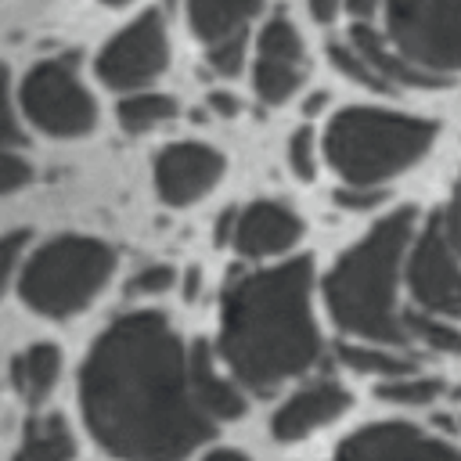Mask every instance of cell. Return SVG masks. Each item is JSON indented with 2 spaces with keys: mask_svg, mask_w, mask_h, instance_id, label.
I'll list each match as a JSON object with an SVG mask.
<instances>
[{
  "mask_svg": "<svg viewBox=\"0 0 461 461\" xmlns=\"http://www.w3.org/2000/svg\"><path fill=\"white\" fill-rule=\"evenodd\" d=\"M25 245H29V230H11V234L0 238V295H4V288H7V281L14 274V267H18V259L25 252Z\"/></svg>",
  "mask_w": 461,
  "mask_h": 461,
  "instance_id": "cell-31",
  "label": "cell"
},
{
  "mask_svg": "<svg viewBox=\"0 0 461 461\" xmlns=\"http://www.w3.org/2000/svg\"><path fill=\"white\" fill-rule=\"evenodd\" d=\"M349 389L335 378H317L306 382L303 389H295L270 418V432L281 443H299L313 432H321L324 425L339 421L349 411Z\"/></svg>",
  "mask_w": 461,
  "mask_h": 461,
  "instance_id": "cell-12",
  "label": "cell"
},
{
  "mask_svg": "<svg viewBox=\"0 0 461 461\" xmlns=\"http://www.w3.org/2000/svg\"><path fill=\"white\" fill-rule=\"evenodd\" d=\"M202 461H249L241 450H230V447H216V450H209Z\"/></svg>",
  "mask_w": 461,
  "mask_h": 461,
  "instance_id": "cell-36",
  "label": "cell"
},
{
  "mask_svg": "<svg viewBox=\"0 0 461 461\" xmlns=\"http://www.w3.org/2000/svg\"><path fill=\"white\" fill-rule=\"evenodd\" d=\"M212 104H216L223 115H234V112H238V101H234V97H227V94H216V97H212Z\"/></svg>",
  "mask_w": 461,
  "mask_h": 461,
  "instance_id": "cell-37",
  "label": "cell"
},
{
  "mask_svg": "<svg viewBox=\"0 0 461 461\" xmlns=\"http://www.w3.org/2000/svg\"><path fill=\"white\" fill-rule=\"evenodd\" d=\"M25 119L50 137H83L97 126V101L72 58H47L22 79Z\"/></svg>",
  "mask_w": 461,
  "mask_h": 461,
  "instance_id": "cell-7",
  "label": "cell"
},
{
  "mask_svg": "<svg viewBox=\"0 0 461 461\" xmlns=\"http://www.w3.org/2000/svg\"><path fill=\"white\" fill-rule=\"evenodd\" d=\"M58 375H61V349L54 342H32L11 364V382L29 407L50 396V389L58 385Z\"/></svg>",
  "mask_w": 461,
  "mask_h": 461,
  "instance_id": "cell-17",
  "label": "cell"
},
{
  "mask_svg": "<svg viewBox=\"0 0 461 461\" xmlns=\"http://www.w3.org/2000/svg\"><path fill=\"white\" fill-rule=\"evenodd\" d=\"M321 357L313 263L295 256L227 281L220 299V360L238 385L274 393Z\"/></svg>",
  "mask_w": 461,
  "mask_h": 461,
  "instance_id": "cell-2",
  "label": "cell"
},
{
  "mask_svg": "<svg viewBox=\"0 0 461 461\" xmlns=\"http://www.w3.org/2000/svg\"><path fill=\"white\" fill-rule=\"evenodd\" d=\"M436 144V122L375 104H349L324 126L328 166L349 187H382L421 162Z\"/></svg>",
  "mask_w": 461,
  "mask_h": 461,
  "instance_id": "cell-4",
  "label": "cell"
},
{
  "mask_svg": "<svg viewBox=\"0 0 461 461\" xmlns=\"http://www.w3.org/2000/svg\"><path fill=\"white\" fill-rule=\"evenodd\" d=\"M403 281L418 310L436 317H461V256L450 249L436 216H429L414 234Z\"/></svg>",
  "mask_w": 461,
  "mask_h": 461,
  "instance_id": "cell-9",
  "label": "cell"
},
{
  "mask_svg": "<svg viewBox=\"0 0 461 461\" xmlns=\"http://www.w3.org/2000/svg\"><path fill=\"white\" fill-rule=\"evenodd\" d=\"M169 65V36L158 11L137 14L126 29H119L97 54V76L112 90L137 94L155 83Z\"/></svg>",
  "mask_w": 461,
  "mask_h": 461,
  "instance_id": "cell-8",
  "label": "cell"
},
{
  "mask_svg": "<svg viewBox=\"0 0 461 461\" xmlns=\"http://www.w3.org/2000/svg\"><path fill=\"white\" fill-rule=\"evenodd\" d=\"M306 79V65H288V61H267V58H256V68H252V86H256V97L270 108L285 104Z\"/></svg>",
  "mask_w": 461,
  "mask_h": 461,
  "instance_id": "cell-21",
  "label": "cell"
},
{
  "mask_svg": "<svg viewBox=\"0 0 461 461\" xmlns=\"http://www.w3.org/2000/svg\"><path fill=\"white\" fill-rule=\"evenodd\" d=\"M97 4H101V7H130L133 0H97Z\"/></svg>",
  "mask_w": 461,
  "mask_h": 461,
  "instance_id": "cell-38",
  "label": "cell"
},
{
  "mask_svg": "<svg viewBox=\"0 0 461 461\" xmlns=\"http://www.w3.org/2000/svg\"><path fill=\"white\" fill-rule=\"evenodd\" d=\"M306 7H310V14H313V22H335L339 18V11L346 7V0H306Z\"/></svg>",
  "mask_w": 461,
  "mask_h": 461,
  "instance_id": "cell-34",
  "label": "cell"
},
{
  "mask_svg": "<svg viewBox=\"0 0 461 461\" xmlns=\"http://www.w3.org/2000/svg\"><path fill=\"white\" fill-rule=\"evenodd\" d=\"M187 367H191V389H194V400L198 407L205 411V418L216 425V421H238L245 414V393L241 385L220 371L212 349L205 342H194L187 349Z\"/></svg>",
  "mask_w": 461,
  "mask_h": 461,
  "instance_id": "cell-14",
  "label": "cell"
},
{
  "mask_svg": "<svg viewBox=\"0 0 461 461\" xmlns=\"http://www.w3.org/2000/svg\"><path fill=\"white\" fill-rule=\"evenodd\" d=\"M331 461H461V450L407 421H375L349 432Z\"/></svg>",
  "mask_w": 461,
  "mask_h": 461,
  "instance_id": "cell-10",
  "label": "cell"
},
{
  "mask_svg": "<svg viewBox=\"0 0 461 461\" xmlns=\"http://www.w3.org/2000/svg\"><path fill=\"white\" fill-rule=\"evenodd\" d=\"M285 158L292 166V173L299 180H313L317 176V133L310 126H299L292 137H288V148H285Z\"/></svg>",
  "mask_w": 461,
  "mask_h": 461,
  "instance_id": "cell-26",
  "label": "cell"
},
{
  "mask_svg": "<svg viewBox=\"0 0 461 461\" xmlns=\"http://www.w3.org/2000/svg\"><path fill=\"white\" fill-rule=\"evenodd\" d=\"M328 58H331V65H335L342 76L357 79L360 86H367V90H375V94H396V90L349 47V40H346V43H328Z\"/></svg>",
  "mask_w": 461,
  "mask_h": 461,
  "instance_id": "cell-25",
  "label": "cell"
},
{
  "mask_svg": "<svg viewBox=\"0 0 461 461\" xmlns=\"http://www.w3.org/2000/svg\"><path fill=\"white\" fill-rule=\"evenodd\" d=\"M173 281H176L173 267H166V263H148L144 270L133 274L130 292H133V295H162L166 288H173Z\"/></svg>",
  "mask_w": 461,
  "mask_h": 461,
  "instance_id": "cell-29",
  "label": "cell"
},
{
  "mask_svg": "<svg viewBox=\"0 0 461 461\" xmlns=\"http://www.w3.org/2000/svg\"><path fill=\"white\" fill-rule=\"evenodd\" d=\"M418 234V212L411 205L385 212L360 241H353L324 274V306L342 335L353 342L403 346L407 310H400V281L407 252Z\"/></svg>",
  "mask_w": 461,
  "mask_h": 461,
  "instance_id": "cell-3",
  "label": "cell"
},
{
  "mask_svg": "<svg viewBox=\"0 0 461 461\" xmlns=\"http://www.w3.org/2000/svg\"><path fill=\"white\" fill-rule=\"evenodd\" d=\"M223 155L198 140H176L155 158V187L158 198L173 209H184L209 194L223 180Z\"/></svg>",
  "mask_w": 461,
  "mask_h": 461,
  "instance_id": "cell-11",
  "label": "cell"
},
{
  "mask_svg": "<svg viewBox=\"0 0 461 461\" xmlns=\"http://www.w3.org/2000/svg\"><path fill=\"white\" fill-rule=\"evenodd\" d=\"M385 40L414 68L447 79L461 72V0H385Z\"/></svg>",
  "mask_w": 461,
  "mask_h": 461,
  "instance_id": "cell-6",
  "label": "cell"
},
{
  "mask_svg": "<svg viewBox=\"0 0 461 461\" xmlns=\"http://www.w3.org/2000/svg\"><path fill=\"white\" fill-rule=\"evenodd\" d=\"M375 396L385 400V403H396V407H429L443 396V382L432 378V375H400V378H389V382H378L375 385Z\"/></svg>",
  "mask_w": 461,
  "mask_h": 461,
  "instance_id": "cell-23",
  "label": "cell"
},
{
  "mask_svg": "<svg viewBox=\"0 0 461 461\" xmlns=\"http://www.w3.org/2000/svg\"><path fill=\"white\" fill-rule=\"evenodd\" d=\"M349 47L393 86V90H403V86H418V90H439L447 86V79H436L421 68H414L407 58L396 54V47L385 40L382 29H375L371 22H353L349 29Z\"/></svg>",
  "mask_w": 461,
  "mask_h": 461,
  "instance_id": "cell-15",
  "label": "cell"
},
{
  "mask_svg": "<svg viewBox=\"0 0 461 461\" xmlns=\"http://www.w3.org/2000/svg\"><path fill=\"white\" fill-rule=\"evenodd\" d=\"M339 360L357 371V375H371L378 382L400 378V375H414V360L407 353H400L396 346H378V342H339Z\"/></svg>",
  "mask_w": 461,
  "mask_h": 461,
  "instance_id": "cell-19",
  "label": "cell"
},
{
  "mask_svg": "<svg viewBox=\"0 0 461 461\" xmlns=\"http://www.w3.org/2000/svg\"><path fill=\"white\" fill-rule=\"evenodd\" d=\"M115 270V252L86 234H58L43 241L22 270V303L50 321L86 310Z\"/></svg>",
  "mask_w": 461,
  "mask_h": 461,
  "instance_id": "cell-5",
  "label": "cell"
},
{
  "mask_svg": "<svg viewBox=\"0 0 461 461\" xmlns=\"http://www.w3.org/2000/svg\"><path fill=\"white\" fill-rule=\"evenodd\" d=\"M403 321H407V335L418 339L421 346H429L432 353H450V357L461 353V328L450 324L447 317H436L425 310H407Z\"/></svg>",
  "mask_w": 461,
  "mask_h": 461,
  "instance_id": "cell-24",
  "label": "cell"
},
{
  "mask_svg": "<svg viewBox=\"0 0 461 461\" xmlns=\"http://www.w3.org/2000/svg\"><path fill=\"white\" fill-rule=\"evenodd\" d=\"M22 140H25V130L11 104V76L0 65V144H22Z\"/></svg>",
  "mask_w": 461,
  "mask_h": 461,
  "instance_id": "cell-28",
  "label": "cell"
},
{
  "mask_svg": "<svg viewBox=\"0 0 461 461\" xmlns=\"http://www.w3.org/2000/svg\"><path fill=\"white\" fill-rule=\"evenodd\" d=\"M79 411L119 461H184L212 436L187 349L158 310L126 313L94 339L79 367Z\"/></svg>",
  "mask_w": 461,
  "mask_h": 461,
  "instance_id": "cell-1",
  "label": "cell"
},
{
  "mask_svg": "<svg viewBox=\"0 0 461 461\" xmlns=\"http://www.w3.org/2000/svg\"><path fill=\"white\" fill-rule=\"evenodd\" d=\"M245 43H249L245 32H234V36L212 43V47H209V68H212L216 76H227V79L238 76V72L245 68Z\"/></svg>",
  "mask_w": 461,
  "mask_h": 461,
  "instance_id": "cell-27",
  "label": "cell"
},
{
  "mask_svg": "<svg viewBox=\"0 0 461 461\" xmlns=\"http://www.w3.org/2000/svg\"><path fill=\"white\" fill-rule=\"evenodd\" d=\"M256 58L288 61V65H306V47H303L299 29H295L285 14H274V18L259 29V36H256Z\"/></svg>",
  "mask_w": 461,
  "mask_h": 461,
  "instance_id": "cell-22",
  "label": "cell"
},
{
  "mask_svg": "<svg viewBox=\"0 0 461 461\" xmlns=\"http://www.w3.org/2000/svg\"><path fill=\"white\" fill-rule=\"evenodd\" d=\"M72 454H76V436L68 421L61 414H40L25 421L14 461H72Z\"/></svg>",
  "mask_w": 461,
  "mask_h": 461,
  "instance_id": "cell-18",
  "label": "cell"
},
{
  "mask_svg": "<svg viewBox=\"0 0 461 461\" xmlns=\"http://www.w3.org/2000/svg\"><path fill=\"white\" fill-rule=\"evenodd\" d=\"M436 220H439V227H443V234H447V241H450V249L461 256V176H457V184H454V191H450V198H447V205L436 212Z\"/></svg>",
  "mask_w": 461,
  "mask_h": 461,
  "instance_id": "cell-32",
  "label": "cell"
},
{
  "mask_svg": "<svg viewBox=\"0 0 461 461\" xmlns=\"http://www.w3.org/2000/svg\"><path fill=\"white\" fill-rule=\"evenodd\" d=\"M29 180H32V166L0 144V194H11L18 187H25Z\"/></svg>",
  "mask_w": 461,
  "mask_h": 461,
  "instance_id": "cell-30",
  "label": "cell"
},
{
  "mask_svg": "<svg viewBox=\"0 0 461 461\" xmlns=\"http://www.w3.org/2000/svg\"><path fill=\"white\" fill-rule=\"evenodd\" d=\"M173 115H176V101L169 94L137 90V94H126L119 101V126L126 133H151L162 122H169Z\"/></svg>",
  "mask_w": 461,
  "mask_h": 461,
  "instance_id": "cell-20",
  "label": "cell"
},
{
  "mask_svg": "<svg viewBox=\"0 0 461 461\" xmlns=\"http://www.w3.org/2000/svg\"><path fill=\"white\" fill-rule=\"evenodd\" d=\"M303 230H306V223L295 209H288L285 202H274V198H259V202H252L238 212L234 249L245 259L285 256L303 238Z\"/></svg>",
  "mask_w": 461,
  "mask_h": 461,
  "instance_id": "cell-13",
  "label": "cell"
},
{
  "mask_svg": "<svg viewBox=\"0 0 461 461\" xmlns=\"http://www.w3.org/2000/svg\"><path fill=\"white\" fill-rule=\"evenodd\" d=\"M346 11L357 22H371L378 11H385V0H346Z\"/></svg>",
  "mask_w": 461,
  "mask_h": 461,
  "instance_id": "cell-35",
  "label": "cell"
},
{
  "mask_svg": "<svg viewBox=\"0 0 461 461\" xmlns=\"http://www.w3.org/2000/svg\"><path fill=\"white\" fill-rule=\"evenodd\" d=\"M259 7L263 0H187V25L198 40L212 47L234 32H245Z\"/></svg>",
  "mask_w": 461,
  "mask_h": 461,
  "instance_id": "cell-16",
  "label": "cell"
},
{
  "mask_svg": "<svg viewBox=\"0 0 461 461\" xmlns=\"http://www.w3.org/2000/svg\"><path fill=\"white\" fill-rule=\"evenodd\" d=\"M378 202H385V191H382V187H349V184H342V187L335 191V205H339V209H349V212L375 209Z\"/></svg>",
  "mask_w": 461,
  "mask_h": 461,
  "instance_id": "cell-33",
  "label": "cell"
}]
</instances>
